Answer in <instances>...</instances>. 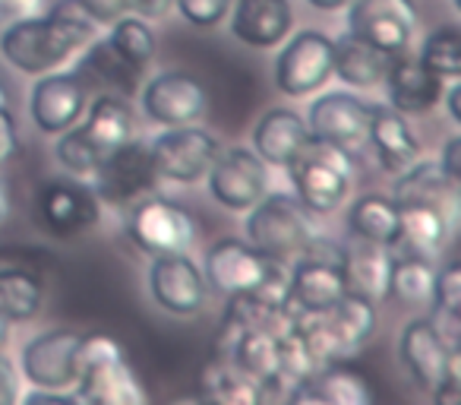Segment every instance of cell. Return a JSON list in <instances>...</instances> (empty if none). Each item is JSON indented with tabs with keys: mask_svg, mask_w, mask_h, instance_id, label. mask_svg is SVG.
<instances>
[{
	"mask_svg": "<svg viewBox=\"0 0 461 405\" xmlns=\"http://www.w3.org/2000/svg\"><path fill=\"white\" fill-rule=\"evenodd\" d=\"M92 35H95V23L77 7V0H60L51 14L23 16L10 23L0 35V54L16 70L41 77L83 51Z\"/></svg>",
	"mask_w": 461,
	"mask_h": 405,
	"instance_id": "cell-1",
	"label": "cell"
},
{
	"mask_svg": "<svg viewBox=\"0 0 461 405\" xmlns=\"http://www.w3.org/2000/svg\"><path fill=\"white\" fill-rule=\"evenodd\" d=\"M288 174L294 180V197L301 199L310 213H335L345 203L354 180V159L348 149L332 146L326 140L310 136L307 146L297 152V159L288 165Z\"/></svg>",
	"mask_w": 461,
	"mask_h": 405,
	"instance_id": "cell-2",
	"label": "cell"
},
{
	"mask_svg": "<svg viewBox=\"0 0 461 405\" xmlns=\"http://www.w3.org/2000/svg\"><path fill=\"white\" fill-rule=\"evenodd\" d=\"M250 244L276 263L291 266L294 257L313 241L316 228L310 222V209L291 193H269L250 207L247 219Z\"/></svg>",
	"mask_w": 461,
	"mask_h": 405,
	"instance_id": "cell-3",
	"label": "cell"
},
{
	"mask_svg": "<svg viewBox=\"0 0 461 405\" xmlns=\"http://www.w3.org/2000/svg\"><path fill=\"white\" fill-rule=\"evenodd\" d=\"M291 304L301 310H326L348 291L345 247L313 235L307 247L288 266Z\"/></svg>",
	"mask_w": 461,
	"mask_h": 405,
	"instance_id": "cell-4",
	"label": "cell"
},
{
	"mask_svg": "<svg viewBox=\"0 0 461 405\" xmlns=\"http://www.w3.org/2000/svg\"><path fill=\"white\" fill-rule=\"evenodd\" d=\"M127 238L149 257L186 253L196 241V222L174 199L140 197L127 216Z\"/></svg>",
	"mask_w": 461,
	"mask_h": 405,
	"instance_id": "cell-5",
	"label": "cell"
},
{
	"mask_svg": "<svg viewBox=\"0 0 461 405\" xmlns=\"http://www.w3.org/2000/svg\"><path fill=\"white\" fill-rule=\"evenodd\" d=\"M158 180L149 143L130 136L98 161V168L92 171V190L108 207H130L140 197L152 193Z\"/></svg>",
	"mask_w": 461,
	"mask_h": 405,
	"instance_id": "cell-6",
	"label": "cell"
},
{
	"mask_svg": "<svg viewBox=\"0 0 461 405\" xmlns=\"http://www.w3.org/2000/svg\"><path fill=\"white\" fill-rule=\"evenodd\" d=\"M102 219V199L92 184L54 178L35 190V222L54 238H77Z\"/></svg>",
	"mask_w": 461,
	"mask_h": 405,
	"instance_id": "cell-7",
	"label": "cell"
},
{
	"mask_svg": "<svg viewBox=\"0 0 461 405\" xmlns=\"http://www.w3.org/2000/svg\"><path fill=\"white\" fill-rule=\"evenodd\" d=\"M402 361L420 390L458 386V345H448L436 320H411L402 329Z\"/></svg>",
	"mask_w": 461,
	"mask_h": 405,
	"instance_id": "cell-8",
	"label": "cell"
},
{
	"mask_svg": "<svg viewBox=\"0 0 461 405\" xmlns=\"http://www.w3.org/2000/svg\"><path fill=\"white\" fill-rule=\"evenodd\" d=\"M149 149H152L155 171H158L161 180L199 184L209 174V168L215 165L218 152H221V143L209 130L184 124V127H174L167 133H161L158 140H152Z\"/></svg>",
	"mask_w": 461,
	"mask_h": 405,
	"instance_id": "cell-9",
	"label": "cell"
},
{
	"mask_svg": "<svg viewBox=\"0 0 461 405\" xmlns=\"http://www.w3.org/2000/svg\"><path fill=\"white\" fill-rule=\"evenodd\" d=\"M209 190L215 203H221L230 213H247L266 197V161L253 149L230 146L218 152L215 165L209 168Z\"/></svg>",
	"mask_w": 461,
	"mask_h": 405,
	"instance_id": "cell-10",
	"label": "cell"
},
{
	"mask_svg": "<svg viewBox=\"0 0 461 405\" xmlns=\"http://www.w3.org/2000/svg\"><path fill=\"white\" fill-rule=\"evenodd\" d=\"M348 32L389 54L408 51L417 29L414 0H351Z\"/></svg>",
	"mask_w": 461,
	"mask_h": 405,
	"instance_id": "cell-11",
	"label": "cell"
},
{
	"mask_svg": "<svg viewBox=\"0 0 461 405\" xmlns=\"http://www.w3.org/2000/svg\"><path fill=\"white\" fill-rule=\"evenodd\" d=\"M149 295L161 310L174 317H196L205 308L209 285L186 253H165L149 266Z\"/></svg>",
	"mask_w": 461,
	"mask_h": 405,
	"instance_id": "cell-12",
	"label": "cell"
},
{
	"mask_svg": "<svg viewBox=\"0 0 461 405\" xmlns=\"http://www.w3.org/2000/svg\"><path fill=\"white\" fill-rule=\"evenodd\" d=\"M332 77V39L322 32H297L276 60V86L291 98L310 96Z\"/></svg>",
	"mask_w": 461,
	"mask_h": 405,
	"instance_id": "cell-13",
	"label": "cell"
},
{
	"mask_svg": "<svg viewBox=\"0 0 461 405\" xmlns=\"http://www.w3.org/2000/svg\"><path fill=\"white\" fill-rule=\"evenodd\" d=\"M86 98H89V89H86L83 77L77 70H48L32 86L29 115H32V124L41 133L58 136L83 117L86 105H89Z\"/></svg>",
	"mask_w": 461,
	"mask_h": 405,
	"instance_id": "cell-14",
	"label": "cell"
},
{
	"mask_svg": "<svg viewBox=\"0 0 461 405\" xmlns=\"http://www.w3.org/2000/svg\"><path fill=\"white\" fill-rule=\"evenodd\" d=\"M373 105L351 92H326L310 105L307 130L313 140H326L341 149H357L366 143Z\"/></svg>",
	"mask_w": 461,
	"mask_h": 405,
	"instance_id": "cell-15",
	"label": "cell"
},
{
	"mask_svg": "<svg viewBox=\"0 0 461 405\" xmlns=\"http://www.w3.org/2000/svg\"><path fill=\"white\" fill-rule=\"evenodd\" d=\"M272 260L266 253H259L253 244L238 238H224L218 244L209 247V257H205V285L215 289L218 295L234 298L253 291L263 276L269 272Z\"/></svg>",
	"mask_w": 461,
	"mask_h": 405,
	"instance_id": "cell-16",
	"label": "cell"
},
{
	"mask_svg": "<svg viewBox=\"0 0 461 405\" xmlns=\"http://www.w3.org/2000/svg\"><path fill=\"white\" fill-rule=\"evenodd\" d=\"M77 345L73 329H48L23 348V373L41 390H73L77 386Z\"/></svg>",
	"mask_w": 461,
	"mask_h": 405,
	"instance_id": "cell-17",
	"label": "cell"
},
{
	"mask_svg": "<svg viewBox=\"0 0 461 405\" xmlns=\"http://www.w3.org/2000/svg\"><path fill=\"white\" fill-rule=\"evenodd\" d=\"M205 105H209V96H205L203 83L180 70L158 73L142 89V108L161 127L196 124L205 115Z\"/></svg>",
	"mask_w": 461,
	"mask_h": 405,
	"instance_id": "cell-18",
	"label": "cell"
},
{
	"mask_svg": "<svg viewBox=\"0 0 461 405\" xmlns=\"http://www.w3.org/2000/svg\"><path fill=\"white\" fill-rule=\"evenodd\" d=\"M288 402H310V405H366L376 402V392L370 390L364 373L348 367L345 361H329L313 377L301 380L285 392Z\"/></svg>",
	"mask_w": 461,
	"mask_h": 405,
	"instance_id": "cell-19",
	"label": "cell"
},
{
	"mask_svg": "<svg viewBox=\"0 0 461 405\" xmlns=\"http://www.w3.org/2000/svg\"><path fill=\"white\" fill-rule=\"evenodd\" d=\"M73 390H77L79 405H140L149 399L142 392L140 377L127 364V354H114L108 361L83 367Z\"/></svg>",
	"mask_w": 461,
	"mask_h": 405,
	"instance_id": "cell-20",
	"label": "cell"
},
{
	"mask_svg": "<svg viewBox=\"0 0 461 405\" xmlns=\"http://www.w3.org/2000/svg\"><path fill=\"white\" fill-rule=\"evenodd\" d=\"M385 89H389V105L402 115H427L439 105L442 83L433 70L420 64V58H411L408 51L395 54L385 73Z\"/></svg>",
	"mask_w": 461,
	"mask_h": 405,
	"instance_id": "cell-21",
	"label": "cell"
},
{
	"mask_svg": "<svg viewBox=\"0 0 461 405\" xmlns=\"http://www.w3.org/2000/svg\"><path fill=\"white\" fill-rule=\"evenodd\" d=\"M291 26H294V14H291L288 0H238L234 4L230 32L250 48L282 45Z\"/></svg>",
	"mask_w": 461,
	"mask_h": 405,
	"instance_id": "cell-22",
	"label": "cell"
},
{
	"mask_svg": "<svg viewBox=\"0 0 461 405\" xmlns=\"http://www.w3.org/2000/svg\"><path fill=\"white\" fill-rule=\"evenodd\" d=\"M307 140H310L307 121L297 111L288 108L266 111L257 121V127H253V152L266 165H276V168H288L297 159V152L307 146Z\"/></svg>",
	"mask_w": 461,
	"mask_h": 405,
	"instance_id": "cell-23",
	"label": "cell"
},
{
	"mask_svg": "<svg viewBox=\"0 0 461 405\" xmlns=\"http://www.w3.org/2000/svg\"><path fill=\"white\" fill-rule=\"evenodd\" d=\"M366 143L376 149L379 165L392 174H402L404 168L414 165L417 155H420V143L411 133L402 111H395L392 105H373Z\"/></svg>",
	"mask_w": 461,
	"mask_h": 405,
	"instance_id": "cell-24",
	"label": "cell"
},
{
	"mask_svg": "<svg viewBox=\"0 0 461 405\" xmlns=\"http://www.w3.org/2000/svg\"><path fill=\"white\" fill-rule=\"evenodd\" d=\"M455 219L448 213H442L439 207H427V203H404L402 207V222H398V238L395 251L411 253V257H429L446 247L448 232H452Z\"/></svg>",
	"mask_w": 461,
	"mask_h": 405,
	"instance_id": "cell-25",
	"label": "cell"
},
{
	"mask_svg": "<svg viewBox=\"0 0 461 405\" xmlns=\"http://www.w3.org/2000/svg\"><path fill=\"white\" fill-rule=\"evenodd\" d=\"M199 402H221V405H253L269 399V390L259 383L257 377L238 367L228 354L212 352V358L205 361L203 377H199Z\"/></svg>",
	"mask_w": 461,
	"mask_h": 405,
	"instance_id": "cell-26",
	"label": "cell"
},
{
	"mask_svg": "<svg viewBox=\"0 0 461 405\" xmlns=\"http://www.w3.org/2000/svg\"><path fill=\"white\" fill-rule=\"evenodd\" d=\"M392 58L395 54L383 51V48L370 45L351 32L332 41V73H339V79H345L348 86H360V89H373L383 83Z\"/></svg>",
	"mask_w": 461,
	"mask_h": 405,
	"instance_id": "cell-27",
	"label": "cell"
},
{
	"mask_svg": "<svg viewBox=\"0 0 461 405\" xmlns=\"http://www.w3.org/2000/svg\"><path fill=\"white\" fill-rule=\"evenodd\" d=\"M392 270V247L373 244V241L354 238L351 247H345V285L348 291L370 298L373 304L383 301L389 289Z\"/></svg>",
	"mask_w": 461,
	"mask_h": 405,
	"instance_id": "cell-28",
	"label": "cell"
},
{
	"mask_svg": "<svg viewBox=\"0 0 461 405\" xmlns=\"http://www.w3.org/2000/svg\"><path fill=\"white\" fill-rule=\"evenodd\" d=\"M395 203H427V207H439L455 219V207H458V184L446 178L439 161H420L402 171V180L395 184Z\"/></svg>",
	"mask_w": 461,
	"mask_h": 405,
	"instance_id": "cell-29",
	"label": "cell"
},
{
	"mask_svg": "<svg viewBox=\"0 0 461 405\" xmlns=\"http://www.w3.org/2000/svg\"><path fill=\"white\" fill-rule=\"evenodd\" d=\"M83 133L98 146V152L108 155L114 146L127 143L133 136V108L123 96L102 92L92 105H86Z\"/></svg>",
	"mask_w": 461,
	"mask_h": 405,
	"instance_id": "cell-30",
	"label": "cell"
},
{
	"mask_svg": "<svg viewBox=\"0 0 461 405\" xmlns=\"http://www.w3.org/2000/svg\"><path fill=\"white\" fill-rule=\"evenodd\" d=\"M398 222H402V207L392 197H383V193H366V197L354 199L351 213H348V228H351L354 238L385 247L395 244Z\"/></svg>",
	"mask_w": 461,
	"mask_h": 405,
	"instance_id": "cell-31",
	"label": "cell"
},
{
	"mask_svg": "<svg viewBox=\"0 0 461 405\" xmlns=\"http://www.w3.org/2000/svg\"><path fill=\"white\" fill-rule=\"evenodd\" d=\"M436 266L429 257H411V253H392L389 289L385 298L404 304V308H429L433 301Z\"/></svg>",
	"mask_w": 461,
	"mask_h": 405,
	"instance_id": "cell-32",
	"label": "cell"
},
{
	"mask_svg": "<svg viewBox=\"0 0 461 405\" xmlns=\"http://www.w3.org/2000/svg\"><path fill=\"white\" fill-rule=\"evenodd\" d=\"M45 304V285L32 270L4 266L0 270V317L10 323H26L39 317Z\"/></svg>",
	"mask_w": 461,
	"mask_h": 405,
	"instance_id": "cell-33",
	"label": "cell"
},
{
	"mask_svg": "<svg viewBox=\"0 0 461 405\" xmlns=\"http://www.w3.org/2000/svg\"><path fill=\"white\" fill-rule=\"evenodd\" d=\"M77 73L83 79L104 83L108 89H117L121 96H133V92L140 89V79H142V70H136L133 64H127V60L111 48L108 39L92 41V48L77 64Z\"/></svg>",
	"mask_w": 461,
	"mask_h": 405,
	"instance_id": "cell-34",
	"label": "cell"
},
{
	"mask_svg": "<svg viewBox=\"0 0 461 405\" xmlns=\"http://www.w3.org/2000/svg\"><path fill=\"white\" fill-rule=\"evenodd\" d=\"M111 26H114L108 35L111 48H114L127 64H133L136 70L146 73L155 58V32L149 29V23L136 14H123L121 20H114Z\"/></svg>",
	"mask_w": 461,
	"mask_h": 405,
	"instance_id": "cell-35",
	"label": "cell"
},
{
	"mask_svg": "<svg viewBox=\"0 0 461 405\" xmlns=\"http://www.w3.org/2000/svg\"><path fill=\"white\" fill-rule=\"evenodd\" d=\"M420 64L427 70H433L439 79H455L461 77V39H458V29L455 26H439L436 32L427 35L420 48Z\"/></svg>",
	"mask_w": 461,
	"mask_h": 405,
	"instance_id": "cell-36",
	"label": "cell"
},
{
	"mask_svg": "<svg viewBox=\"0 0 461 405\" xmlns=\"http://www.w3.org/2000/svg\"><path fill=\"white\" fill-rule=\"evenodd\" d=\"M54 155H58V161L67 168L70 174H77V178H92V171L98 168V161L104 159L102 152H98V146L89 140V136L83 133V127H67L64 133H58V146H54Z\"/></svg>",
	"mask_w": 461,
	"mask_h": 405,
	"instance_id": "cell-37",
	"label": "cell"
},
{
	"mask_svg": "<svg viewBox=\"0 0 461 405\" xmlns=\"http://www.w3.org/2000/svg\"><path fill=\"white\" fill-rule=\"evenodd\" d=\"M171 4L196 29H215L230 10V0H171Z\"/></svg>",
	"mask_w": 461,
	"mask_h": 405,
	"instance_id": "cell-38",
	"label": "cell"
},
{
	"mask_svg": "<svg viewBox=\"0 0 461 405\" xmlns=\"http://www.w3.org/2000/svg\"><path fill=\"white\" fill-rule=\"evenodd\" d=\"M20 127H16V117L7 105H0V165H7L10 159L20 155Z\"/></svg>",
	"mask_w": 461,
	"mask_h": 405,
	"instance_id": "cell-39",
	"label": "cell"
},
{
	"mask_svg": "<svg viewBox=\"0 0 461 405\" xmlns=\"http://www.w3.org/2000/svg\"><path fill=\"white\" fill-rule=\"evenodd\" d=\"M77 7L83 10L92 23H104V26L121 20L123 14H130L127 0H77Z\"/></svg>",
	"mask_w": 461,
	"mask_h": 405,
	"instance_id": "cell-40",
	"label": "cell"
},
{
	"mask_svg": "<svg viewBox=\"0 0 461 405\" xmlns=\"http://www.w3.org/2000/svg\"><path fill=\"white\" fill-rule=\"evenodd\" d=\"M458 159H461V140L452 136V140L446 143V149H442V159H439V168L446 171V178L452 180V184H458V178H461Z\"/></svg>",
	"mask_w": 461,
	"mask_h": 405,
	"instance_id": "cell-41",
	"label": "cell"
},
{
	"mask_svg": "<svg viewBox=\"0 0 461 405\" xmlns=\"http://www.w3.org/2000/svg\"><path fill=\"white\" fill-rule=\"evenodd\" d=\"M16 371L14 364H10L7 358H4V352H0V405L7 402H16Z\"/></svg>",
	"mask_w": 461,
	"mask_h": 405,
	"instance_id": "cell-42",
	"label": "cell"
},
{
	"mask_svg": "<svg viewBox=\"0 0 461 405\" xmlns=\"http://www.w3.org/2000/svg\"><path fill=\"white\" fill-rule=\"evenodd\" d=\"M35 4H39V0H0V20L14 23V20H23V16H32Z\"/></svg>",
	"mask_w": 461,
	"mask_h": 405,
	"instance_id": "cell-43",
	"label": "cell"
},
{
	"mask_svg": "<svg viewBox=\"0 0 461 405\" xmlns=\"http://www.w3.org/2000/svg\"><path fill=\"white\" fill-rule=\"evenodd\" d=\"M127 4H130V14L142 16V20H155V16H161L171 7V0H127Z\"/></svg>",
	"mask_w": 461,
	"mask_h": 405,
	"instance_id": "cell-44",
	"label": "cell"
},
{
	"mask_svg": "<svg viewBox=\"0 0 461 405\" xmlns=\"http://www.w3.org/2000/svg\"><path fill=\"white\" fill-rule=\"evenodd\" d=\"M10 207H14V199H10V184H7L4 178H0V226L7 222Z\"/></svg>",
	"mask_w": 461,
	"mask_h": 405,
	"instance_id": "cell-45",
	"label": "cell"
},
{
	"mask_svg": "<svg viewBox=\"0 0 461 405\" xmlns=\"http://www.w3.org/2000/svg\"><path fill=\"white\" fill-rule=\"evenodd\" d=\"M310 7L322 10V14H335V10H345L351 0H307Z\"/></svg>",
	"mask_w": 461,
	"mask_h": 405,
	"instance_id": "cell-46",
	"label": "cell"
},
{
	"mask_svg": "<svg viewBox=\"0 0 461 405\" xmlns=\"http://www.w3.org/2000/svg\"><path fill=\"white\" fill-rule=\"evenodd\" d=\"M446 102H448V117H452L455 124H461V111H458V102H461V89H458V86H452V89H448Z\"/></svg>",
	"mask_w": 461,
	"mask_h": 405,
	"instance_id": "cell-47",
	"label": "cell"
},
{
	"mask_svg": "<svg viewBox=\"0 0 461 405\" xmlns=\"http://www.w3.org/2000/svg\"><path fill=\"white\" fill-rule=\"evenodd\" d=\"M7 342H10V320H4V317H0V352L7 348Z\"/></svg>",
	"mask_w": 461,
	"mask_h": 405,
	"instance_id": "cell-48",
	"label": "cell"
},
{
	"mask_svg": "<svg viewBox=\"0 0 461 405\" xmlns=\"http://www.w3.org/2000/svg\"><path fill=\"white\" fill-rule=\"evenodd\" d=\"M0 105H7V89H4V83H0Z\"/></svg>",
	"mask_w": 461,
	"mask_h": 405,
	"instance_id": "cell-49",
	"label": "cell"
}]
</instances>
